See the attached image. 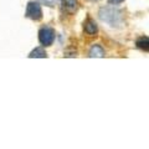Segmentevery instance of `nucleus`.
Here are the masks:
<instances>
[{"mask_svg": "<svg viewBox=\"0 0 149 149\" xmlns=\"http://www.w3.org/2000/svg\"><path fill=\"white\" fill-rule=\"evenodd\" d=\"M100 17L111 26H118L123 21V14L117 8L113 6H107L102 8L100 10Z\"/></svg>", "mask_w": 149, "mask_h": 149, "instance_id": "nucleus-1", "label": "nucleus"}, {"mask_svg": "<svg viewBox=\"0 0 149 149\" xmlns=\"http://www.w3.org/2000/svg\"><path fill=\"white\" fill-rule=\"evenodd\" d=\"M39 40H40L41 45H44V46L52 45L54 40H55V30L50 26L41 27L39 31Z\"/></svg>", "mask_w": 149, "mask_h": 149, "instance_id": "nucleus-2", "label": "nucleus"}, {"mask_svg": "<svg viewBox=\"0 0 149 149\" xmlns=\"http://www.w3.org/2000/svg\"><path fill=\"white\" fill-rule=\"evenodd\" d=\"M26 17L31 19V20L39 21L42 17V11H41V6L35 1H30L27 4L26 8Z\"/></svg>", "mask_w": 149, "mask_h": 149, "instance_id": "nucleus-3", "label": "nucleus"}, {"mask_svg": "<svg viewBox=\"0 0 149 149\" xmlns=\"http://www.w3.org/2000/svg\"><path fill=\"white\" fill-rule=\"evenodd\" d=\"M83 29H85V32L87 35L90 36H93L96 35L97 32H98V27H97V24L95 20H92V19H87L85 21V25H83Z\"/></svg>", "mask_w": 149, "mask_h": 149, "instance_id": "nucleus-4", "label": "nucleus"}, {"mask_svg": "<svg viewBox=\"0 0 149 149\" xmlns=\"http://www.w3.org/2000/svg\"><path fill=\"white\" fill-rule=\"evenodd\" d=\"M62 4H63V9L67 13H74L78 8L77 0H62Z\"/></svg>", "mask_w": 149, "mask_h": 149, "instance_id": "nucleus-5", "label": "nucleus"}, {"mask_svg": "<svg viewBox=\"0 0 149 149\" xmlns=\"http://www.w3.org/2000/svg\"><path fill=\"white\" fill-rule=\"evenodd\" d=\"M104 50L100 45H93L90 50V57H103Z\"/></svg>", "mask_w": 149, "mask_h": 149, "instance_id": "nucleus-6", "label": "nucleus"}, {"mask_svg": "<svg viewBox=\"0 0 149 149\" xmlns=\"http://www.w3.org/2000/svg\"><path fill=\"white\" fill-rule=\"evenodd\" d=\"M137 46L139 49H142L144 51H148V47H149V39L147 36H142L139 37L137 40Z\"/></svg>", "mask_w": 149, "mask_h": 149, "instance_id": "nucleus-7", "label": "nucleus"}, {"mask_svg": "<svg viewBox=\"0 0 149 149\" xmlns=\"http://www.w3.org/2000/svg\"><path fill=\"white\" fill-rule=\"evenodd\" d=\"M29 57H46V52L42 47H37L29 55Z\"/></svg>", "mask_w": 149, "mask_h": 149, "instance_id": "nucleus-8", "label": "nucleus"}, {"mask_svg": "<svg viewBox=\"0 0 149 149\" xmlns=\"http://www.w3.org/2000/svg\"><path fill=\"white\" fill-rule=\"evenodd\" d=\"M39 1L41 4H44V5H46V6H55L60 0H39Z\"/></svg>", "mask_w": 149, "mask_h": 149, "instance_id": "nucleus-9", "label": "nucleus"}, {"mask_svg": "<svg viewBox=\"0 0 149 149\" xmlns=\"http://www.w3.org/2000/svg\"><path fill=\"white\" fill-rule=\"evenodd\" d=\"M108 1H109L111 4H119V3H122L123 0H108Z\"/></svg>", "mask_w": 149, "mask_h": 149, "instance_id": "nucleus-10", "label": "nucleus"}, {"mask_svg": "<svg viewBox=\"0 0 149 149\" xmlns=\"http://www.w3.org/2000/svg\"><path fill=\"white\" fill-rule=\"evenodd\" d=\"M91 1H96V0H91Z\"/></svg>", "mask_w": 149, "mask_h": 149, "instance_id": "nucleus-11", "label": "nucleus"}]
</instances>
